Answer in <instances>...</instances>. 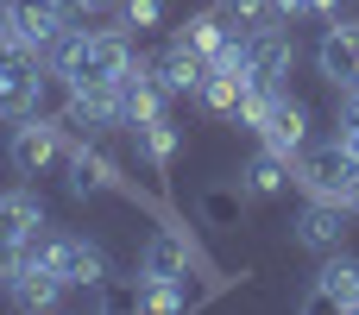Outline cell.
<instances>
[{
  "label": "cell",
  "instance_id": "cell-1",
  "mask_svg": "<svg viewBox=\"0 0 359 315\" xmlns=\"http://www.w3.org/2000/svg\"><path fill=\"white\" fill-rule=\"evenodd\" d=\"M133 44H139V38H126L120 25H114V32L69 25V32H63V44L50 51V76H57L63 88H114V82L126 76V63L139 57Z\"/></svg>",
  "mask_w": 359,
  "mask_h": 315
},
{
  "label": "cell",
  "instance_id": "cell-2",
  "mask_svg": "<svg viewBox=\"0 0 359 315\" xmlns=\"http://www.w3.org/2000/svg\"><path fill=\"white\" fill-rule=\"evenodd\" d=\"M19 259L50 265V272H57L69 290H88V297H95V290L114 278V272H107V253H101L88 234H69V227H50V221H44V227H38V234L19 246Z\"/></svg>",
  "mask_w": 359,
  "mask_h": 315
},
{
  "label": "cell",
  "instance_id": "cell-3",
  "mask_svg": "<svg viewBox=\"0 0 359 315\" xmlns=\"http://www.w3.org/2000/svg\"><path fill=\"white\" fill-rule=\"evenodd\" d=\"M0 32L19 57L50 63V51L69 32V0H0Z\"/></svg>",
  "mask_w": 359,
  "mask_h": 315
},
{
  "label": "cell",
  "instance_id": "cell-4",
  "mask_svg": "<svg viewBox=\"0 0 359 315\" xmlns=\"http://www.w3.org/2000/svg\"><path fill=\"white\" fill-rule=\"evenodd\" d=\"M63 158H69V126L50 120L44 107L25 114V120L13 126V139H6V164H13L19 177H44V170L63 164Z\"/></svg>",
  "mask_w": 359,
  "mask_h": 315
},
{
  "label": "cell",
  "instance_id": "cell-5",
  "mask_svg": "<svg viewBox=\"0 0 359 315\" xmlns=\"http://www.w3.org/2000/svg\"><path fill=\"white\" fill-rule=\"evenodd\" d=\"M359 158L341 145V139H322V145H303L290 158V177L303 196H322V202H347V183H353Z\"/></svg>",
  "mask_w": 359,
  "mask_h": 315
},
{
  "label": "cell",
  "instance_id": "cell-6",
  "mask_svg": "<svg viewBox=\"0 0 359 315\" xmlns=\"http://www.w3.org/2000/svg\"><path fill=\"white\" fill-rule=\"evenodd\" d=\"M259 145L265 152H278V158H297L303 145H309V107L290 95V88H278L271 101H265V114H259Z\"/></svg>",
  "mask_w": 359,
  "mask_h": 315
},
{
  "label": "cell",
  "instance_id": "cell-7",
  "mask_svg": "<svg viewBox=\"0 0 359 315\" xmlns=\"http://www.w3.org/2000/svg\"><path fill=\"white\" fill-rule=\"evenodd\" d=\"M69 196L76 202H88V196H133L126 189V177H120V164L95 145V139H69Z\"/></svg>",
  "mask_w": 359,
  "mask_h": 315
},
{
  "label": "cell",
  "instance_id": "cell-8",
  "mask_svg": "<svg viewBox=\"0 0 359 315\" xmlns=\"http://www.w3.org/2000/svg\"><path fill=\"white\" fill-rule=\"evenodd\" d=\"M202 272V253H196V240L183 234V227H158L151 240H145V253H139V278H170V284H189Z\"/></svg>",
  "mask_w": 359,
  "mask_h": 315
},
{
  "label": "cell",
  "instance_id": "cell-9",
  "mask_svg": "<svg viewBox=\"0 0 359 315\" xmlns=\"http://www.w3.org/2000/svg\"><path fill=\"white\" fill-rule=\"evenodd\" d=\"M44 76H50V63H38V57H0V120H25V114H38L44 107Z\"/></svg>",
  "mask_w": 359,
  "mask_h": 315
},
{
  "label": "cell",
  "instance_id": "cell-10",
  "mask_svg": "<svg viewBox=\"0 0 359 315\" xmlns=\"http://www.w3.org/2000/svg\"><path fill=\"white\" fill-rule=\"evenodd\" d=\"M0 290H6V303L13 309H57L63 297H69V284L50 272V265H38V259H13L6 272H0Z\"/></svg>",
  "mask_w": 359,
  "mask_h": 315
},
{
  "label": "cell",
  "instance_id": "cell-11",
  "mask_svg": "<svg viewBox=\"0 0 359 315\" xmlns=\"http://www.w3.org/2000/svg\"><path fill=\"white\" fill-rule=\"evenodd\" d=\"M303 309H359V259L347 253H322L316 265V284L303 290Z\"/></svg>",
  "mask_w": 359,
  "mask_h": 315
},
{
  "label": "cell",
  "instance_id": "cell-12",
  "mask_svg": "<svg viewBox=\"0 0 359 315\" xmlns=\"http://www.w3.org/2000/svg\"><path fill=\"white\" fill-rule=\"evenodd\" d=\"M38 227H44V196L25 189V183H19V189H0V272L19 259V246H25Z\"/></svg>",
  "mask_w": 359,
  "mask_h": 315
},
{
  "label": "cell",
  "instance_id": "cell-13",
  "mask_svg": "<svg viewBox=\"0 0 359 315\" xmlns=\"http://www.w3.org/2000/svg\"><path fill=\"white\" fill-rule=\"evenodd\" d=\"M316 69L347 95V88H359V19H328V32H322V44H316Z\"/></svg>",
  "mask_w": 359,
  "mask_h": 315
},
{
  "label": "cell",
  "instance_id": "cell-14",
  "mask_svg": "<svg viewBox=\"0 0 359 315\" xmlns=\"http://www.w3.org/2000/svg\"><path fill=\"white\" fill-rule=\"evenodd\" d=\"M347 227H353V208H347V202L309 196L303 215H297V246H309V253H341V246H347Z\"/></svg>",
  "mask_w": 359,
  "mask_h": 315
},
{
  "label": "cell",
  "instance_id": "cell-15",
  "mask_svg": "<svg viewBox=\"0 0 359 315\" xmlns=\"http://www.w3.org/2000/svg\"><path fill=\"white\" fill-rule=\"evenodd\" d=\"M63 126H76L82 139H101L120 126V95L114 88H63Z\"/></svg>",
  "mask_w": 359,
  "mask_h": 315
},
{
  "label": "cell",
  "instance_id": "cell-16",
  "mask_svg": "<svg viewBox=\"0 0 359 315\" xmlns=\"http://www.w3.org/2000/svg\"><path fill=\"white\" fill-rule=\"evenodd\" d=\"M133 145H139V164L170 170L177 152H183V126H177L170 114H164V120H145V126H133Z\"/></svg>",
  "mask_w": 359,
  "mask_h": 315
},
{
  "label": "cell",
  "instance_id": "cell-17",
  "mask_svg": "<svg viewBox=\"0 0 359 315\" xmlns=\"http://www.w3.org/2000/svg\"><path fill=\"white\" fill-rule=\"evenodd\" d=\"M151 69H158V82H164L170 95H196V88H202V76H208V63H202L189 44H177V38L164 44V57H158Z\"/></svg>",
  "mask_w": 359,
  "mask_h": 315
},
{
  "label": "cell",
  "instance_id": "cell-18",
  "mask_svg": "<svg viewBox=\"0 0 359 315\" xmlns=\"http://www.w3.org/2000/svg\"><path fill=\"white\" fill-rule=\"evenodd\" d=\"M227 32H233V19H227L221 6H202V13H189V19H183L177 44H189V51H196V57L208 63V57H215V51L227 44Z\"/></svg>",
  "mask_w": 359,
  "mask_h": 315
},
{
  "label": "cell",
  "instance_id": "cell-19",
  "mask_svg": "<svg viewBox=\"0 0 359 315\" xmlns=\"http://www.w3.org/2000/svg\"><path fill=\"white\" fill-rule=\"evenodd\" d=\"M290 183H297V177H290V158H278V152H265V145H259V158L240 170V189H246V196H284Z\"/></svg>",
  "mask_w": 359,
  "mask_h": 315
},
{
  "label": "cell",
  "instance_id": "cell-20",
  "mask_svg": "<svg viewBox=\"0 0 359 315\" xmlns=\"http://www.w3.org/2000/svg\"><path fill=\"white\" fill-rule=\"evenodd\" d=\"M133 309L177 315V309H189V284H170V278H139V272H133Z\"/></svg>",
  "mask_w": 359,
  "mask_h": 315
},
{
  "label": "cell",
  "instance_id": "cell-21",
  "mask_svg": "<svg viewBox=\"0 0 359 315\" xmlns=\"http://www.w3.org/2000/svg\"><path fill=\"white\" fill-rule=\"evenodd\" d=\"M196 208H202V221H208V227H240V215H246V189H240V177H233L227 189H221V183H215V189H202V196H196Z\"/></svg>",
  "mask_w": 359,
  "mask_h": 315
},
{
  "label": "cell",
  "instance_id": "cell-22",
  "mask_svg": "<svg viewBox=\"0 0 359 315\" xmlns=\"http://www.w3.org/2000/svg\"><path fill=\"white\" fill-rule=\"evenodd\" d=\"M114 13H120V32L126 38H145V32L164 25V0H114Z\"/></svg>",
  "mask_w": 359,
  "mask_h": 315
},
{
  "label": "cell",
  "instance_id": "cell-23",
  "mask_svg": "<svg viewBox=\"0 0 359 315\" xmlns=\"http://www.w3.org/2000/svg\"><path fill=\"white\" fill-rule=\"evenodd\" d=\"M334 139H341V145H347V152L359 158V88H347V95H341V114H334Z\"/></svg>",
  "mask_w": 359,
  "mask_h": 315
},
{
  "label": "cell",
  "instance_id": "cell-24",
  "mask_svg": "<svg viewBox=\"0 0 359 315\" xmlns=\"http://www.w3.org/2000/svg\"><path fill=\"white\" fill-rule=\"evenodd\" d=\"M114 0H69V13H107Z\"/></svg>",
  "mask_w": 359,
  "mask_h": 315
},
{
  "label": "cell",
  "instance_id": "cell-25",
  "mask_svg": "<svg viewBox=\"0 0 359 315\" xmlns=\"http://www.w3.org/2000/svg\"><path fill=\"white\" fill-rule=\"evenodd\" d=\"M347 208L359 215V170H353V183H347Z\"/></svg>",
  "mask_w": 359,
  "mask_h": 315
}]
</instances>
